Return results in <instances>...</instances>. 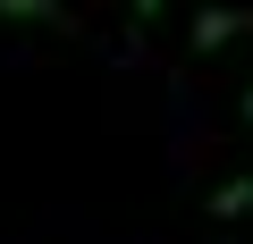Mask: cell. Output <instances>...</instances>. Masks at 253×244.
Returning a JSON list of instances; mask_svg holds the SVG:
<instances>
[{"label":"cell","mask_w":253,"mask_h":244,"mask_svg":"<svg viewBox=\"0 0 253 244\" xmlns=\"http://www.w3.org/2000/svg\"><path fill=\"white\" fill-rule=\"evenodd\" d=\"M236 34H253V9H203V17H194V51H219V42H236Z\"/></svg>","instance_id":"cell-1"},{"label":"cell","mask_w":253,"mask_h":244,"mask_svg":"<svg viewBox=\"0 0 253 244\" xmlns=\"http://www.w3.org/2000/svg\"><path fill=\"white\" fill-rule=\"evenodd\" d=\"M203 210H211L219 227H228V219H253V169H245V177H228V185H211V194H203Z\"/></svg>","instance_id":"cell-2"},{"label":"cell","mask_w":253,"mask_h":244,"mask_svg":"<svg viewBox=\"0 0 253 244\" xmlns=\"http://www.w3.org/2000/svg\"><path fill=\"white\" fill-rule=\"evenodd\" d=\"M0 17H9V26H42V34H68L76 26L59 0H0Z\"/></svg>","instance_id":"cell-3"},{"label":"cell","mask_w":253,"mask_h":244,"mask_svg":"<svg viewBox=\"0 0 253 244\" xmlns=\"http://www.w3.org/2000/svg\"><path fill=\"white\" fill-rule=\"evenodd\" d=\"M126 9H135V17H144V26H152V17H161V9H169V0H126Z\"/></svg>","instance_id":"cell-4"},{"label":"cell","mask_w":253,"mask_h":244,"mask_svg":"<svg viewBox=\"0 0 253 244\" xmlns=\"http://www.w3.org/2000/svg\"><path fill=\"white\" fill-rule=\"evenodd\" d=\"M236 118H245V127H253V93H245V101H236Z\"/></svg>","instance_id":"cell-5"}]
</instances>
